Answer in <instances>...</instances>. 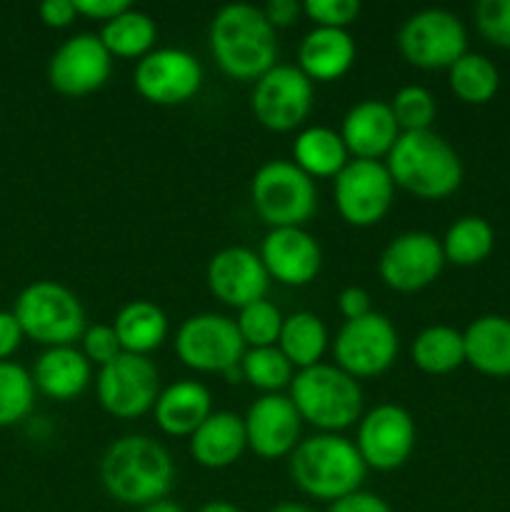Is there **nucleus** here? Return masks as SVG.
I'll return each mask as SVG.
<instances>
[{
	"label": "nucleus",
	"instance_id": "obj_1",
	"mask_svg": "<svg viewBox=\"0 0 510 512\" xmlns=\"http://www.w3.org/2000/svg\"><path fill=\"white\" fill-rule=\"evenodd\" d=\"M105 493L123 505L145 508L165 500L175 480L173 460L158 440L148 435H125L108 445L100 460Z\"/></svg>",
	"mask_w": 510,
	"mask_h": 512
},
{
	"label": "nucleus",
	"instance_id": "obj_2",
	"mask_svg": "<svg viewBox=\"0 0 510 512\" xmlns=\"http://www.w3.org/2000/svg\"><path fill=\"white\" fill-rule=\"evenodd\" d=\"M210 53L225 75L235 80H258L278 58L275 28L263 8L248 3L223 5L210 23Z\"/></svg>",
	"mask_w": 510,
	"mask_h": 512
},
{
	"label": "nucleus",
	"instance_id": "obj_3",
	"mask_svg": "<svg viewBox=\"0 0 510 512\" xmlns=\"http://www.w3.org/2000/svg\"><path fill=\"white\" fill-rule=\"evenodd\" d=\"M385 168L395 185L420 200H443L463 183L460 155L433 130L400 133Z\"/></svg>",
	"mask_w": 510,
	"mask_h": 512
},
{
	"label": "nucleus",
	"instance_id": "obj_4",
	"mask_svg": "<svg viewBox=\"0 0 510 512\" xmlns=\"http://www.w3.org/2000/svg\"><path fill=\"white\" fill-rule=\"evenodd\" d=\"M365 463L358 448L338 433H320L300 440L290 453V478L315 500H335L360 490L365 480Z\"/></svg>",
	"mask_w": 510,
	"mask_h": 512
},
{
	"label": "nucleus",
	"instance_id": "obj_5",
	"mask_svg": "<svg viewBox=\"0 0 510 512\" xmlns=\"http://www.w3.org/2000/svg\"><path fill=\"white\" fill-rule=\"evenodd\" d=\"M290 400L300 420L323 433L350 428L363 410V390L358 380L338 365L318 363L298 370L290 383Z\"/></svg>",
	"mask_w": 510,
	"mask_h": 512
},
{
	"label": "nucleus",
	"instance_id": "obj_6",
	"mask_svg": "<svg viewBox=\"0 0 510 512\" xmlns=\"http://www.w3.org/2000/svg\"><path fill=\"white\" fill-rule=\"evenodd\" d=\"M13 315L23 335L45 348L73 345L85 333V310L78 295L55 280H35L20 290Z\"/></svg>",
	"mask_w": 510,
	"mask_h": 512
},
{
	"label": "nucleus",
	"instance_id": "obj_7",
	"mask_svg": "<svg viewBox=\"0 0 510 512\" xmlns=\"http://www.w3.org/2000/svg\"><path fill=\"white\" fill-rule=\"evenodd\" d=\"M255 213L273 228H303L315 213L318 195L310 175L290 160L260 165L250 183Z\"/></svg>",
	"mask_w": 510,
	"mask_h": 512
},
{
	"label": "nucleus",
	"instance_id": "obj_8",
	"mask_svg": "<svg viewBox=\"0 0 510 512\" xmlns=\"http://www.w3.org/2000/svg\"><path fill=\"white\" fill-rule=\"evenodd\" d=\"M398 48L415 68H450L468 53V33L458 15L450 10L425 8L400 25Z\"/></svg>",
	"mask_w": 510,
	"mask_h": 512
},
{
	"label": "nucleus",
	"instance_id": "obj_9",
	"mask_svg": "<svg viewBox=\"0 0 510 512\" xmlns=\"http://www.w3.org/2000/svg\"><path fill=\"white\" fill-rule=\"evenodd\" d=\"M175 353L185 368L198 373H220L238 365L245 343L235 320L218 313H200L185 320L175 335Z\"/></svg>",
	"mask_w": 510,
	"mask_h": 512
},
{
	"label": "nucleus",
	"instance_id": "obj_10",
	"mask_svg": "<svg viewBox=\"0 0 510 512\" xmlns=\"http://www.w3.org/2000/svg\"><path fill=\"white\" fill-rule=\"evenodd\" d=\"M95 390L105 413L120 420H135L158 400V368L148 355L120 353L113 363L100 368Z\"/></svg>",
	"mask_w": 510,
	"mask_h": 512
},
{
	"label": "nucleus",
	"instance_id": "obj_11",
	"mask_svg": "<svg viewBox=\"0 0 510 512\" xmlns=\"http://www.w3.org/2000/svg\"><path fill=\"white\" fill-rule=\"evenodd\" d=\"M250 108L263 128L290 133L300 128L313 108V83L295 65H273L255 80Z\"/></svg>",
	"mask_w": 510,
	"mask_h": 512
},
{
	"label": "nucleus",
	"instance_id": "obj_12",
	"mask_svg": "<svg viewBox=\"0 0 510 512\" xmlns=\"http://www.w3.org/2000/svg\"><path fill=\"white\" fill-rule=\"evenodd\" d=\"M395 183L380 160H348L335 175V208L355 228L378 225L393 205Z\"/></svg>",
	"mask_w": 510,
	"mask_h": 512
},
{
	"label": "nucleus",
	"instance_id": "obj_13",
	"mask_svg": "<svg viewBox=\"0 0 510 512\" xmlns=\"http://www.w3.org/2000/svg\"><path fill=\"white\" fill-rule=\"evenodd\" d=\"M335 365L348 375L375 378L383 375L398 355V333L383 313H368L358 320H345L335 335Z\"/></svg>",
	"mask_w": 510,
	"mask_h": 512
},
{
	"label": "nucleus",
	"instance_id": "obj_14",
	"mask_svg": "<svg viewBox=\"0 0 510 512\" xmlns=\"http://www.w3.org/2000/svg\"><path fill=\"white\" fill-rule=\"evenodd\" d=\"M445 265L443 245L435 235L410 230L385 245L380 255V280L398 293H418L438 280Z\"/></svg>",
	"mask_w": 510,
	"mask_h": 512
},
{
	"label": "nucleus",
	"instance_id": "obj_15",
	"mask_svg": "<svg viewBox=\"0 0 510 512\" xmlns=\"http://www.w3.org/2000/svg\"><path fill=\"white\" fill-rule=\"evenodd\" d=\"M135 90L153 105L188 103L203 85V65L180 48L150 50L133 73Z\"/></svg>",
	"mask_w": 510,
	"mask_h": 512
},
{
	"label": "nucleus",
	"instance_id": "obj_16",
	"mask_svg": "<svg viewBox=\"0 0 510 512\" xmlns=\"http://www.w3.org/2000/svg\"><path fill=\"white\" fill-rule=\"evenodd\" d=\"M355 448H358L365 468L380 470V473L398 470L415 448L413 418L400 405H378L360 420Z\"/></svg>",
	"mask_w": 510,
	"mask_h": 512
},
{
	"label": "nucleus",
	"instance_id": "obj_17",
	"mask_svg": "<svg viewBox=\"0 0 510 512\" xmlns=\"http://www.w3.org/2000/svg\"><path fill=\"white\" fill-rule=\"evenodd\" d=\"M113 55L105 50L100 35L78 33L65 40L48 63V80L58 93L80 98L103 88L110 78Z\"/></svg>",
	"mask_w": 510,
	"mask_h": 512
},
{
	"label": "nucleus",
	"instance_id": "obj_18",
	"mask_svg": "<svg viewBox=\"0 0 510 512\" xmlns=\"http://www.w3.org/2000/svg\"><path fill=\"white\" fill-rule=\"evenodd\" d=\"M245 423V440L248 448L263 460H278L293 453L300 443V415L293 400L273 393L263 395L248 408Z\"/></svg>",
	"mask_w": 510,
	"mask_h": 512
},
{
	"label": "nucleus",
	"instance_id": "obj_19",
	"mask_svg": "<svg viewBox=\"0 0 510 512\" xmlns=\"http://www.w3.org/2000/svg\"><path fill=\"white\" fill-rule=\"evenodd\" d=\"M208 288L220 303L230 308L263 300L268 293L270 275L258 253L248 248H225L215 253L208 263Z\"/></svg>",
	"mask_w": 510,
	"mask_h": 512
},
{
	"label": "nucleus",
	"instance_id": "obj_20",
	"mask_svg": "<svg viewBox=\"0 0 510 512\" xmlns=\"http://www.w3.org/2000/svg\"><path fill=\"white\" fill-rule=\"evenodd\" d=\"M260 260L270 278L290 288H303L320 273L323 253L308 230L273 228L260 245Z\"/></svg>",
	"mask_w": 510,
	"mask_h": 512
},
{
	"label": "nucleus",
	"instance_id": "obj_21",
	"mask_svg": "<svg viewBox=\"0 0 510 512\" xmlns=\"http://www.w3.org/2000/svg\"><path fill=\"white\" fill-rule=\"evenodd\" d=\"M345 148L355 160H380L393 150L395 140L400 138V128L390 103L383 100H363L353 105L343 118L340 130Z\"/></svg>",
	"mask_w": 510,
	"mask_h": 512
},
{
	"label": "nucleus",
	"instance_id": "obj_22",
	"mask_svg": "<svg viewBox=\"0 0 510 512\" xmlns=\"http://www.w3.org/2000/svg\"><path fill=\"white\" fill-rule=\"evenodd\" d=\"M155 423L165 435L190 438L213 415L210 393L198 380H178L158 395L153 405Z\"/></svg>",
	"mask_w": 510,
	"mask_h": 512
},
{
	"label": "nucleus",
	"instance_id": "obj_23",
	"mask_svg": "<svg viewBox=\"0 0 510 512\" xmlns=\"http://www.w3.org/2000/svg\"><path fill=\"white\" fill-rule=\"evenodd\" d=\"M298 60L310 83H333L353 68L355 40L348 30L315 28L300 43Z\"/></svg>",
	"mask_w": 510,
	"mask_h": 512
},
{
	"label": "nucleus",
	"instance_id": "obj_24",
	"mask_svg": "<svg viewBox=\"0 0 510 512\" xmlns=\"http://www.w3.org/2000/svg\"><path fill=\"white\" fill-rule=\"evenodd\" d=\"M248 448L245 423L235 413L218 410L190 435V455L208 470H223L238 463Z\"/></svg>",
	"mask_w": 510,
	"mask_h": 512
},
{
	"label": "nucleus",
	"instance_id": "obj_25",
	"mask_svg": "<svg viewBox=\"0 0 510 512\" xmlns=\"http://www.w3.org/2000/svg\"><path fill=\"white\" fill-rule=\"evenodd\" d=\"M465 363L490 378L510 375V318L480 315L465 328Z\"/></svg>",
	"mask_w": 510,
	"mask_h": 512
},
{
	"label": "nucleus",
	"instance_id": "obj_26",
	"mask_svg": "<svg viewBox=\"0 0 510 512\" xmlns=\"http://www.w3.org/2000/svg\"><path fill=\"white\" fill-rule=\"evenodd\" d=\"M33 383L48 398L75 400L90 383V363L83 350H75L73 345L63 348H48L33 368Z\"/></svg>",
	"mask_w": 510,
	"mask_h": 512
},
{
	"label": "nucleus",
	"instance_id": "obj_27",
	"mask_svg": "<svg viewBox=\"0 0 510 512\" xmlns=\"http://www.w3.org/2000/svg\"><path fill=\"white\" fill-rule=\"evenodd\" d=\"M113 330L123 353L148 355L158 350L168 338V318L150 300H130L115 315Z\"/></svg>",
	"mask_w": 510,
	"mask_h": 512
},
{
	"label": "nucleus",
	"instance_id": "obj_28",
	"mask_svg": "<svg viewBox=\"0 0 510 512\" xmlns=\"http://www.w3.org/2000/svg\"><path fill=\"white\" fill-rule=\"evenodd\" d=\"M293 163L310 178H335L348 165V148L335 130L310 125L293 143Z\"/></svg>",
	"mask_w": 510,
	"mask_h": 512
},
{
	"label": "nucleus",
	"instance_id": "obj_29",
	"mask_svg": "<svg viewBox=\"0 0 510 512\" xmlns=\"http://www.w3.org/2000/svg\"><path fill=\"white\" fill-rule=\"evenodd\" d=\"M278 348L293 368H313L320 363L325 348H328V328L315 313L300 310V313L288 315L283 320Z\"/></svg>",
	"mask_w": 510,
	"mask_h": 512
},
{
	"label": "nucleus",
	"instance_id": "obj_30",
	"mask_svg": "<svg viewBox=\"0 0 510 512\" xmlns=\"http://www.w3.org/2000/svg\"><path fill=\"white\" fill-rule=\"evenodd\" d=\"M413 363L428 375H448L465 363L463 333L450 325H430L413 340Z\"/></svg>",
	"mask_w": 510,
	"mask_h": 512
},
{
	"label": "nucleus",
	"instance_id": "obj_31",
	"mask_svg": "<svg viewBox=\"0 0 510 512\" xmlns=\"http://www.w3.org/2000/svg\"><path fill=\"white\" fill-rule=\"evenodd\" d=\"M155 38H158V28L153 18L135 8L120 13L100 30L105 50L115 58H145L153 50Z\"/></svg>",
	"mask_w": 510,
	"mask_h": 512
},
{
	"label": "nucleus",
	"instance_id": "obj_32",
	"mask_svg": "<svg viewBox=\"0 0 510 512\" xmlns=\"http://www.w3.org/2000/svg\"><path fill=\"white\" fill-rule=\"evenodd\" d=\"M440 245H443L445 263L470 268V265L483 263L493 253L495 233L485 218H480V215H465V218H458L450 225Z\"/></svg>",
	"mask_w": 510,
	"mask_h": 512
},
{
	"label": "nucleus",
	"instance_id": "obj_33",
	"mask_svg": "<svg viewBox=\"0 0 510 512\" xmlns=\"http://www.w3.org/2000/svg\"><path fill=\"white\" fill-rule=\"evenodd\" d=\"M450 90L468 105H483L493 100L500 88V75L493 60L480 53H465L448 68Z\"/></svg>",
	"mask_w": 510,
	"mask_h": 512
},
{
	"label": "nucleus",
	"instance_id": "obj_34",
	"mask_svg": "<svg viewBox=\"0 0 510 512\" xmlns=\"http://www.w3.org/2000/svg\"><path fill=\"white\" fill-rule=\"evenodd\" d=\"M243 378L253 385L255 390H263L265 395H273L283 390L285 385L293 383V365L290 360L280 353L278 345L270 348H250L245 350L243 360Z\"/></svg>",
	"mask_w": 510,
	"mask_h": 512
},
{
	"label": "nucleus",
	"instance_id": "obj_35",
	"mask_svg": "<svg viewBox=\"0 0 510 512\" xmlns=\"http://www.w3.org/2000/svg\"><path fill=\"white\" fill-rule=\"evenodd\" d=\"M35 383L33 375L18 363L3 360L0 363V428L25 420L33 410Z\"/></svg>",
	"mask_w": 510,
	"mask_h": 512
},
{
	"label": "nucleus",
	"instance_id": "obj_36",
	"mask_svg": "<svg viewBox=\"0 0 510 512\" xmlns=\"http://www.w3.org/2000/svg\"><path fill=\"white\" fill-rule=\"evenodd\" d=\"M283 315L275 308L270 300H255V303L245 305L238 310V333L245 345L250 348H270L278 345L280 330H283Z\"/></svg>",
	"mask_w": 510,
	"mask_h": 512
},
{
	"label": "nucleus",
	"instance_id": "obj_37",
	"mask_svg": "<svg viewBox=\"0 0 510 512\" xmlns=\"http://www.w3.org/2000/svg\"><path fill=\"white\" fill-rule=\"evenodd\" d=\"M390 110L395 115L400 133H418V130H430L435 113V98L430 90L420 88V85H405L395 93Z\"/></svg>",
	"mask_w": 510,
	"mask_h": 512
},
{
	"label": "nucleus",
	"instance_id": "obj_38",
	"mask_svg": "<svg viewBox=\"0 0 510 512\" xmlns=\"http://www.w3.org/2000/svg\"><path fill=\"white\" fill-rule=\"evenodd\" d=\"M475 25L488 43L510 48V0H480L475 5Z\"/></svg>",
	"mask_w": 510,
	"mask_h": 512
},
{
	"label": "nucleus",
	"instance_id": "obj_39",
	"mask_svg": "<svg viewBox=\"0 0 510 512\" xmlns=\"http://www.w3.org/2000/svg\"><path fill=\"white\" fill-rule=\"evenodd\" d=\"M303 13L315 23V28L345 30L360 15L358 0H305Z\"/></svg>",
	"mask_w": 510,
	"mask_h": 512
},
{
	"label": "nucleus",
	"instance_id": "obj_40",
	"mask_svg": "<svg viewBox=\"0 0 510 512\" xmlns=\"http://www.w3.org/2000/svg\"><path fill=\"white\" fill-rule=\"evenodd\" d=\"M80 340H83V355L88 358V363L98 365V368H105L123 353L113 325H90Z\"/></svg>",
	"mask_w": 510,
	"mask_h": 512
},
{
	"label": "nucleus",
	"instance_id": "obj_41",
	"mask_svg": "<svg viewBox=\"0 0 510 512\" xmlns=\"http://www.w3.org/2000/svg\"><path fill=\"white\" fill-rule=\"evenodd\" d=\"M328 512H393L380 495L368 493V490H355L345 498L330 503Z\"/></svg>",
	"mask_w": 510,
	"mask_h": 512
},
{
	"label": "nucleus",
	"instance_id": "obj_42",
	"mask_svg": "<svg viewBox=\"0 0 510 512\" xmlns=\"http://www.w3.org/2000/svg\"><path fill=\"white\" fill-rule=\"evenodd\" d=\"M73 3L78 15H85L90 20H100L103 25L130 8L128 0H73Z\"/></svg>",
	"mask_w": 510,
	"mask_h": 512
},
{
	"label": "nucleus",
	"instance_id": "obj_43",
	"mask_svg": "<svg viewBox=\"0 0 510 512\" xmlns=\"http://www.w3.org/2000/svg\"><path fill=\"white\" fill-rule=\"evenodd\" d=\"M38 13L48 28H68L78 18L73 0H45V3H40Z\"/></svg>",
	"mask_w": 510,
	"mask_h": 512
},
{
	"label": "nucleus",
	"instance_id": "obj_44",
	"mask_svg": "<svg viewBox=\"0 0 510 512\" xmlns=\"http://www.w3.org/2000/svg\"><path fill=\"white\" fill-rule=\"evenodd\" d=\"M338 308L345 320H358L363 318V315L373 313V310H370L368 290L358 288V285H350V288H345L343 293L338 295Z\"/></svg>",
	"mask_w": 510,
	"mask_h": 512
},
{
	"label": "nucleus",
	"instance_id": "obj_45",
	"mask_svg": "<svg viewBox=\"0 0 510 512\" xmlns=\"http://www.w3.org/2000/svg\"><path fill=\"white\" fill-rule=\"evenodd\" d=\"M20 340H23V328H20L18 318L8 310H0V363L18 350Z\"/></svg>",
	"mask_w": 510,
	"mask_h": 512
},
{
	"label": "nucleus",
	"instance_id": "obj_46",
	"mask_svg": "<svg viewBox=\"0 0 510 512\" xmlns=\"http://www.w3.org/2000/svg\"><path fill=\"white\" fill-rule=\"evenodd\" d=\"M300 10L303 8H300L295 0H270V3L263 8V13L265 18H268V23L278 30V28H290V25L298 20Z\"/></svg>",
	"mask_w": 510,
	"mask_h": 512
},
{
	"label": "nucleus",
	"instance_id": "obj_47",
	"mask_svg": "<svg viewBox=\"0 0 510 512\" xmlns=\"http://www.w3.org/2000/svg\"><path fill=\"white\" fill-rule=\"evenodd\" d=\"M140 512H185V510L180 508L178 503H173V500H158V503L140 508Z\"/></svg>",
	"mask_w": 510,
	"mask_h": 512
},
{
	"label": "nucleus",
	"instance_id": "obj_48",
	"mask_svg": "<svg viewBox=\"0 0 510 512\" xmlns=\"http://www.w3.org/2000/svg\"><path fill=\"white\" fill-rule=\"evenodd\" d=\"M198 512H243V510L235 508L233 503H225V500H213V503L203 505Z\"/></svg>",
	"mask_w": 510,
	"mask_h": 512
},
{
	"label": "nucleus",
	"instance_id": "obj_49",
	"mask_svg": "<svg viewBox=\"0 0 510 512\" xmlns=\"http://www.w3.org/2000/svg\"><path fill=\"white\" fill-rule=\"evenodd\" d=\"M270 512H315V510L303 503H280L275 505V508H270Z\"/></svg>",
	"mask_w": 510,
	"mask_h": 512
},
{
	"label": "nucleus",
	"instance_id": "obj_50",
	"mask_svg": "<svg viewBox=\"0 0 510 512\" xmlns=\"http://www.w3.org/2000/svg\"><path fill=\"white\" fill-rule=\"evenodd\" d=\"M223 378H225V383H230V385H238V383H243V368H240V363L238 365H233V368H228L223 373Z\"/></svg>",
	"mask_w": 510,
	"mask_h": 512
}]
</instances>
